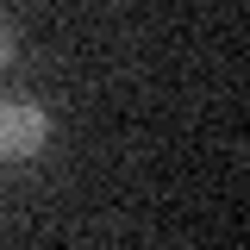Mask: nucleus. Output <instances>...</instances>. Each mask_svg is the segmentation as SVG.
<instances>
[{"instance_id":"nucleus-1","label":"nucleus","mask_w":250,"mask_h":250,"mask_svg":"<svg viewBox=\"0 0 250 250\" xmlns=\"http://www.w3.org/2000/svg\"><path fill=\"white\" fill-rule=\"evenodd\" d=\"M50 138V119L44 106L31 100H0V163H31Z\"/></svg>"}]
</instances>
